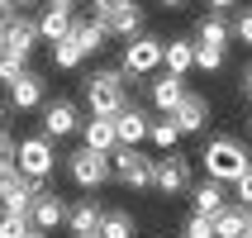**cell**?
Wrapping results in <instances>:
<instances>
[{
    "instance_id": "obj_3",
    "label": "cell",
    "mask_w": 252,
    "mask_h": 238,
    "mask_svg": "<svg viewBox=\"0 0 252 238\" xmlns=\"http://www.w3.org/2000/svg\"><path fill=\"white\" fill-rule=\"evenodd\" d=\"M67 176H71V186L76 191H91L95 196L105 181H114V162H110V153H95V148H76V153H67Z\"/></svg>"
},
{
    "instance_id": "obj_18",
    "label": "cell",
    "mask_w": 252,
    "mask_h": 238,
    "mask_svg": "<svg viewBox=\"0 0 252 238\" xmlns=\"http://www.w3.org/2000/svg\"><path fill=\"white\" fill-rule=\"evenodd\" d=\"M176 124H181V134H205V124H210V100L190 91V96L176 105Z\"/></svg>"
},
{
    "instance_id": "obj_12",
    "label": "cell",
    "mask_w": 252,
    "mask_h": 238,
    "mask_svg": "<svg viewBox=\"0 0 252 238\" xmlns=\"http://www.w3.org/2000/svg\"><path fill=\"white\" fill-rule=\"evenodd\" d=\"M67 214H71V205L57 191H43L38 200H33V210H29V219H33V229H43V234H53L57 224H67Z\"/></svg>"
},
{
    "instance_id": "obj_27",
    "label": "cell",
    "mask_w": 252,
    "mask_h": 238,
    "mask_svg": "<svg viewBox=\"0 0 252 238\" xmlns=\"http://www.w3.org/2000/svg\"><path fill=\"white\" fill-rule=\"evenodd\" d=\"M86 62V48L76 38H62V43H53V67L57 71H76Z\"/></svg>"
},
{
    "instance_id": "obj_15",
    "label": "cell",
    "mask_w": 252,
    "mask_h": 238,
    "mask_svg": "<svg viewBox=\"0 0 252 238\" xmlns=\"http://www.w3.org/2000/svg\"><path fill=\"white\" fill-rule=\"evenodd\" d=\"M100 219H105V205H100L95 196H81L71 205V214H67V229L76 238H86V234H100Z\"/></svg>"
},
{
    "instance_id": "obj_14",
    "label": "cell",
    "mask_w": 252,
    "mask_h": 238,
    "mask_svg": "<svg viewBox=\"0 0 252 238\" xmlns=\"http://www.w3.org/2000/svg\"><path fill=\"white\" fill-rule=\"evenodd\" d=\"M81 143L95 148V153H114V148H119V129H114V119H105V114L81 119Z\"/></svg>"
},
{
    "instance_id": "obj_43",
    "label": "cell",
    "mask_w": 252,
    "mask_h": 238,
    "mask_svg": "<svg viewBox=\"0 0 252 238\" xmlns=\"http://www.w3.org/2000/svg\"><path fill=\"white\" fill-rule=\"evenodd\" d=\"M248 238H252V210H248Z\"/></svg>"
},
{
    "instance_id": "obj_9",
    "label": "cell",
    "mask_w": 252,
    "mask_h": 238,
    "mask_svg": "<svg viewBox=\"0 0 252 238\" xmlns=\"http://www.w3.org/2000/svg\"><path fill=\"white\" fill-rule=\"evenodd\" d=\"M5 96H10V105L19 114L24 110H43V105H48V81H43V71H24L19 81L5 86Z\"/></svg>"
},
{
    "instance_id": "obj_23",
    "label": "cell",
    "mask_w": 252,
    "mask_h": 238,
    "mask_svg": "<svg viewBox=\"0 0 252 238\" xmlns=\"http://www.w3.org/2000/svg\"><path fill=\"white\" fill-rule=\"evenodd\" d=\"M214 238H248V205H224L214 214Z\"/></svg>"
},
{
    "instance_id": "obj_16",
    "label": "cell",
    "mask_w": 252,
    "mask_h": 238,
    "mask_svg": "<svg viewBox=\"0 0 252 238\" xmlns=\"http://www.w3.org/2000/svg\"><path fill=\"white\" fill-rule=\"evenodd\" d=\"M71 38L86 48V57H95V53H105V48H110L114 34H110V24H105V19H95V14H91V19H76Z\"/></svg>"
},
{
    "instance_id": "obj_20",
    "label": "cell",
    "mask_w": 252,
    "mask_h": 238,
    "mask_svg": "<svg viewBox=\"0 0 252 238\" xmlns=\"http://www.w3.org/2000/svg\"><path fill=\"white\" fill-rule=\"evenodd\" d=\"M43 191H48V186H43L38 176H24V181L10 191V196L0 200V210H5V214H29V210H33V200H38Z\"/></svg>"
},
{
    "instance_id": "obj_7",
    "label": "cell",
    "mask_w": 252,
    "mask_h": 238,
    "mask_svg": "<svg viewBox=\"0 0 252 238\" xmlns=\"http://www.w3.org/2000/svg\"><path fill=\"white\" fill-rule=\"evenodd\" d=\"M190 157L181 153H162L157 157V167H153V191L157 196H186L190 191Z\"/></svg>"
},
{
    "instance_id": "obj_24",
    "label": "cell",
    "mask_w": 252,
    "mask_h": 238,
    "mask_svg": "<svg viewBox=\"0 0 252 238\" xmlns=\"http://www.w3.org/2000/svg\"><path fill=\"white\" fill-rule=\"evenodd\" d=\"M181 124H176V114H162V119H153V134H148V143H153L157 153H176V143H181Z\"/></svg>"
},
{
    "instance_id": "obj_44",
    "label": "cell",
    "mask_w": 252,
    "mask_h": 238,
    "mask_svg": "<svg viewBox=\"0 0 252 238\" xmlns=\"http://www.w3.org/2000/svg\"><path fill=\"white\" fill-rule=\"evenodd\" d=\"M14 5H19V10H24V5H33V0H14Z\"/></svg>"
},
{
    "instance_id": "obj_5",
    "label": "cell",
    "mask_w": 252,
    "mask_h": 238,
    "mask_svg": "<svg viewBox=\"0 0 252 238\" xmlns=\"http://www.w3.org/2000/svg\"><path fill=\"white\" fill-rule=\"evenodd\" d=\"M14 162H19V171L24 176H38V181H48L57 167V143L48 138V134H24L19 138V148H14Z\"/></svg>"
},
{
    "instance_id": "obj_34",
    "label": "cell",
    "mask_w": 252,
    "mask_h": 238,
    "mask_svg": "<svg viewBox=\"0 0 252 238\" xmlns=\"http://www.w3.org/2000/svg\"><path fill=\"white\" fill-rule=\"evenodd\" d=\"M233 196H238V205H248V210H252V162H248V171H243L238 181H233Z\"/></svg>"
},
{
    "instance_id": "obj_33",
    "label": "cell",
    "mask_w": 252,
    "mask_h": 238,
    "mask_svg": "<svg viewBox=\"0 0 252 238\" xmlns=\"http://www.w3.org/2000/svg\"><path fill=\"white\" fill-rule=\"evenodd\" d=\"M233 38H243L252 48V5H243V10H238V19H233Z\"/></svg>"
},
{
    "instance_id": "obj_47",
    "label": "cell",
    "mask_w": 252,
    "mask_h": 238,
    "mask_svg": "<svg viewBox=\"0 0 252 238\" xmlns=\"http://www.w3.org/2000/svg\"><path fill=\"white\" fill-rule=\"evenodd\" d=\"M0 214H5V210H0Z\"/></svg>"
},
{
    "instance_id": "obj_8",
    "label": "cell",
    "mask_w": 252,
    "mask_h": 238,
    "mask_svg": "<svg viewBox=\"0 0 252 238\" xmlns=\"http://www.w3.org/2000/svg\"><path fill=\"white\" fill-rule=\"evenodd\" d=\"M148 96H153V110L157 114H176V105H181L190 91H186V76H176V71H157V76H148Z\"/></svg>"
},
{
    "instance_id": "obj_37",
    "label": "cell",
    "mask_w": 252,
    "mask_h": 238,
    "mask_svg": "<svg viewBox=\"0 0 252 238\" xmlns=\"http://www.w3.org/2000/svg\"><path fill=\"white\" fill-rule=\"evenodd\" d=\"M119 5H128V0H91V10H95L100 19H110V14L119 10Z\"/></svg>"
},
{
    "instance_id": "obj_35",
    "label": "cell",
    "mask_w": 252,
    "mask_h": 238,
    "mask_svg": "<svg viewBox=\"0 0 252 238\" xmlns=\"http://www.w3.org/2000/svg\"><path fill=\"white\" fill-rule=\"evenodd\" d=\"M14 148H19V143H14V134L0 124V162H14Z\"/></svg>"
},
{
    "instance_id": "obj_46",
    "label": "cell",
    "mask_w": 252,
    "mask_h": 238,
    "mask_svg": "<svg viewBox=\"0 0 252 238\" xmlns=\"http://www.w3.org/2000/svg\"><path fill=\"white\" fill-rule=\"evenodd\" d=\"M86 238H100V234H86Z\"/></svg>"
},
{
    "instance_id": "obj_10",
    "label": "cell",
    "mask_w": 252,
    "mask_h": 238,
    "mask_svg": "<svg viewBox=\"0 0 252 238\" xmlns=\"http://www.w3.org/2000/svg\"><path fill=\"white\" fill-rule=\"evenodd\" d=\"M43 134H48L53 143L81 134V114H76V105H71V100H48V105H43Z\"/></svg>"
},
{
    "instance_id": "obj_29",
    "label": "cell",
    "mask_w": 252,
    "mask_h": 238,
    "mask_svg": "<svg viewBox=\"0 0 252 238\" xmlns=\"http://www.w3.org/2000/svg\"><path fill=\"white\" fill-rule=\"evenodd\" d=\"M29 234H33L29 214H0V238H29Z\"/></svg>"
},
{
    "instance_id": "obj_38",
    "label": "cell",
    "mask_w": 252,
    "mask_h": 238,
    "mask_svg": "<svg viewBox=\"0 0 252 238\" xmlns=\"http://www.w3.org/2000/svg\"><path fill=\"white\" fill-rule=\"evenodd\" d=\"M243 96H248V105H252V62L243 67Z\"/></svg>"
},
{
    "instance_id": "obj_2",
    "label": "cell",
    "mask_w": 252,
    "mask_h": 238,
    "mask_svg": "<svg viewBox=\"0 0 252 238\" xmlns=\"http://www.w3.org/2000/svg\"><path fill=\"white\" fill-rule=\"evenodd\" d=\"M86 105H91V114H105V119H114V114L128 105V76L119 67H100L86 76Z\"/></svg>"
},
{
    "instance_id": "obj_13",
    "label": "cell",
    "mask_w": 252,
    "mask_h": 238,
    "mask_svg": "<svg viewBox=\"0 0 252 238\" xmlns=\"http://www.w3.org/2000/svg\"><path fill=\"white\" fill-rule=\"evenodd\" d=\"M43 43L38 34V19H29V14H19L10 29H5V53H19V57H33V48Z\"/></svg>"
},
{
    "instance_id": "obj_17",
    "label": "cell",
    "mask_w": 252,
    "mask_h": 238,
    "mask_svg": "<svg viewBox=\"0 0 252 238\" xmlns=\"http://www.w3.org/2000/svg\"><path fill=\"white\" fill-rule=\"evenodd\" d=\"M95 19H100V14H95ZM105 24H110V34H114V38H124V43H128V38H138V34H148V29H143V5H138V0L119 5V10H114Z\"/></svg>"
},
{
    "instance_id": "obj_19",
    "label": "cell",
    "mask_w": 252,
    "mask_h": 238,
    "mask_svg": "<svg viewBox=\"0 0 252 238\" xmlns=\"http://www.w3.org/2000/svg\"><path fill=\"white\" fill-rule=\"evenodd\" d=\"M190 205H195V214H219L228 205V191H224V181H210V176H205V181L200 186H190Z\"/></svg>"
},
{
    "instance_id": "obj_22",
    "label": "cell",
    "mask_w": 252,
    "mask_h": 238,
    "mask_svg": "<svg viewBox=\"0 0 252 238\" xmlns=\"http://www.w3.org/2000/svg\"><path fill=\"white\" fill-rule=\"evenodd\" d=\"M162 67L176 71V76H190L195 71V38H167V57Z\"/></svg>"
},
{
    "instance_id": "obj_41",
    "label": "cell",
    "mask_w": 252,
    "mask_h": 238,
    "mask_svg": "<svg viewBox=\"0 0 252 238\" xmlns=\"http://www.w3.org/2000/svg\"><path fill=\"white\" fill-rule=\"evenodd\" d=\"M53 5H62V10H71V5H76V0H53Z\"/></svg>"
},
{
    "instance_id": "obj_42",
    "label": "cell",
    "mask_w": 252,
    "mask_h": 238,
    "mask_svg": "<svg viewBox=\"0 0 252 238\" xmlns=\"http://www.w3.org/2000/svg\"><path fill=\"white\" fill-rule=\"evenodd\" d=\"M29 238H48V234H43V229H33V234H29Z\"/></svg>"
},
{
    "instance_id": "obj_11",
    "label": "cell",
    "mask_w": 252,
    "mask_h": 238,
    "mask_svg": "<svg viewBox=\"0 0 252 238\" xmlns=\"http://www.w3.org/2000/svg\"><path fill=\"white\" fill-rule=\"evenodd\" d=\"M114 129H119V148H138L153 134V119H148L143 105H124V110L114 114Z\"/></svg>"
},
{
    "instance_id": "obj_4",
    "label": "cell",
    "mask_w": 252,
    "mask_h": 238,
    "mask_svg": "<svg viewBox=\"0 0 252 238\" xmlns=\"http://www.w3.org/2000/svg\"><path fill=\"white\" fill-rule=\"evenodd\" d=\"M162 57H167V38H157V34H138V38L124 43V76H133V81H148V76H157L162 71Z\"/></svg>"
},
{
    "instance_id": "obj_40",
    "label": "cell",
    "mask_w": 252,
    "mask_h": 238,
    "mask_svg": "<svg viewBox=\"0 0 252 238\" xmlns=\"http://www.w3.org/2000/svg\"><path fill=\"white\" fill-rule=\"evenodd\" d=\"M162 10H186V0H157Z\"/></svg>"
},
{
    "instance_id": "obj_36",
    "label": "cell",
    "mask_w": 252,
    "mask_h": 238,
    "mask_svg": "<svg viewBox=\"0 0 252 238\" xmlns=\"http://www.w3.org/2000/svg\"><path fill=\"white\" fill-rule=\"evenodd\" d=\"M19 14H24V10H19L14 0H0V29H10L14 19H19Z\"/></svg>"
},
{
    "instance_id": "obj_39",
    "label": "cell",
    "mask_w": 252,
    "mask_h": 238,
    "mask_svg": "<svg viewBox=\"0 0 252 238\" xmlns=\"http://www.w3.org/2000/svg\"><path fill=\"white\" fill-rule=\"evenodd\" d=\"M205 5H210L214 14H224V10H233V5H238V0H205Z\"/></svg>"
},
{
    "instance_id": "obj_1",
    "label": "cell",
    "mask_w": 252,
    "mask_h": 238,
    "mask_svg": "<svg viewBox=\"0 0 252 238\" xmlns=\"http://www.w3.org/2000/svg\"><path fill=\"white\" fill-rule=\"evenodd\" d=\"M248 148H243L238 138H228V134H214L205 148H200V167H205V176L210 181H224V186H233L248 171Z\"/></svg>"
},
{
    "instance_id": "obj_6",
    "label": "cell",
    "mask_w": 252,
    "mask_h": 238,
    "mask_svg": "<svg viewBox=\"0 0 252 238\" xmlns=\"http://www.w3.org/2000/svg\"><path fill=\"white\" fill-rule=\"evenodd\" d=\"M110 162H114V181H119V186H128V191H153L157 157H143L138 148H114Z\"/></svg>"
},
{
    "instance_id": "obj_30",
    "label": "cell",
    "mask_w": 252,
    "mask_h": 238,
    "mask_svg": "<svg viewBox=\"0 0 252 238\" xmlns=\"http://www.w3.org/2000/svg\"><path fill=\"white\" fill-rule=\"evenodd\" d=\"M29 71V57H19V53H0V81L10 86V81H19Z\"/></svg>"
},
{
    "instance_id": "obj_28",
    "label": "cell",
    "mask_w": 252,
    "mask_h": 238,
    "mask_svg": "<svg viewBox=\"0 0 252 238\" xmlns=\"http://www.w3.org/2000/svg\"><path fill=\"white\" fill-rule=\"evenodd\" d=\"M195 67L200 71H219V67H224V48H219V43H200L195 38Z\"/></svg>"
},
{
    "instance_id": "obj_21",
    "label": "cell",
    "mask_w": 252,
    "mask_h": 238,
    "mask_svg": "<svg viewBox=\"0 0 252 238\" xmlns=\"http://www.w3.org/2000/svg\"><path fill=\"white\" fill-rule=\"evenodd\" d=\"M71 29H76V19H71V10H62V5H48V10H43V19H38L43 43H62V38H71Z\"/></svg>"
},
{
    "instance_id": "obj_26",
    "label": "cell",
    "mask_w": 252,
    "mask_h": 238,
    "mask_svg": "<svg viewBox=\"0 0 252 238\" xmlns=\"http://www.w3.org/2000/svg\"><path fill=\"white\" fill-rule=\"evenodd\" d=\"M138 234V224H133V214L128 210H105V219H100V238H133Z\"/></svg>"
},
{
    "instance_id": "obj_31",
    "label": "cell",
    "mask_w": 252,
    "mask_h": 238,
    "mask_svg": "<svg viewBox=\"0 0 252 238\" xmlns=\"http://www.w3.org/2000/svg\"><path fill=\"white\" fill-rule=\"evenodd\" d=\"M181 234H186V238H214V219H210V214H195V210H190V219H186Z\"/></svg>"
},
{
    "instance_id": "obj_45",
    "label": "cell",
    "mask_w": 252,
    "mask_h": 238,
    "mask_svg": "<svg viewBox=\"0 0 252 238\" xmlns=\"http://www.w3.org/2000/svg\"><path fill=\"white\" fill-rule=\"evenodd\" d=\"M0 53H5V29H0Z\"/></svg>"
},
{
    "instance_id": "obj_32",
    "label": "cell",
    "mask_w": 252,
    "mask_h": 238,
    "mask_svg": "<svg viewBox=\"0 0 252 238\" xmlns=\"http://www.w3.org/2000/svg\"><path fill=\"white\" fill-rule=\"evenodd\" d=\"M24 181V171H19V162H0V200L10 196L14 186Z\"/></svg>"
},
{
    "instance_id": "obj_25",
    "label": "cell",
    "mask_w": 252,
    "mask_h": 238,
    "mask_svg": "<svg viewBox=\"0 0 252 238\" xmlns=\"http://www.w3.org/2000/svg\"><path fill=\"white\" fill-rule=\"evenodd\" d=\"M195 38H200V43H219V48H224V43L233 38V24H228L224 14H214V10H210V14H205V19H200Z\"/></svg>"
}]
</instances>
